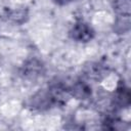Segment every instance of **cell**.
Returning a JSON list of instances; mask_svg holds the SVG:
<instances>
[{
    "mask_svg": "<svg viewBox=\"0 0 131 131\" xmlns=\"http://www.w3.org/2000/svg\"><path fill=\"white\" fill-rule=\"evenodd\" d=\"M58 2H60V1H62V2H67V1H70V0H57Z\"/></svg>",
    "mask_w": 131,
    "mask_h": 131,
    "instance_id": "4",
    "label": "cell"
},
{
    "mask_svg": "<svg viewBox=\"0 0 131 131\" xmlns=\"http://www.w3.org/2000/svg\"><path fill=\"white\" fill-rule=\"evenodd\" d=\"M40 73H42V64L36 59L29 61L24 67V74L27 77L35 78V77L39 76Z\"/></svg>",
    "mask_w": 131,
    "mask_h": 131,
    "instance_id": "2",
    "label": "cell"
},
{
    "mask_svg": "<svg viewBox=\"0 0 131 131\" xmlns=\"http://www.w3.org/2000/svg\"><path fill=\"white\" fill-rule=\"evenodd\" d=\"M73 94H75L79 98H86L90 94V89L82 83H78L73 87Z\"/></svg>",
    "mask_w": 131,
    "mask_h": 131,
    "instance_id": "3",
    "label": "cell"
},
{
    "mask_svg": "<svg viewBox=\"0 0 131 131\" xmlns=\"http://www.w3.org/2000/svg\"><path fill=\"white\" fill-rule=\"evenodd\" d=\"M73 38H75L78 41L86 42L92 37V30L90 27H88L86 24H78L74 27L73 31Z\"/></svg>",
    "mask_w": 131,
    "mask_h": 131,
    "instance_id": "1",
    "label": "cell"
}]
</instances>
